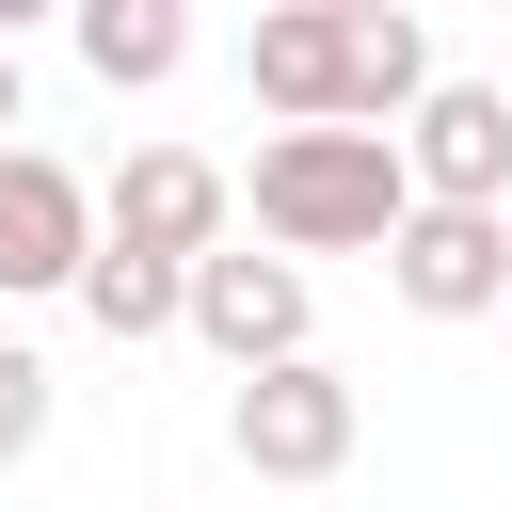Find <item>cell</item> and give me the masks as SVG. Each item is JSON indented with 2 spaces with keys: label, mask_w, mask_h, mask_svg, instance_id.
<instances>
[{
  "label": "cell",
  "mask_w": 512,
  "mask_h": 512,
  "mask_svg": "<svg viewBox=\"0 0 512 512\" xmlns=\"http://www.w3.org/2000/svg\"><path fill=\"white\" fill-rule=\"evenodd\" d=\"M224 224H240V176H224V160H192V144H128V160L96 176V240H112V256L208 272V256H224Z\"/></svg>",
  "instance_id": "cell-3"
},
{
  "label": "cell",
  "mask_w": 512,
  "mask_h": 512,
  "mask_svg": "<svg viewBox=\"0 0 512 512\" xmlns=\"http://www.w3.org/2000/svg\"><path fill=\"white\" fill-rule=\"evenodd\" d=\"M48 416H64L48 352H32V336H0V464H32V448H48Z\"/></svg>",
  "instance_id": "cell-11"
},
{
  "label": "cell",
  "mask_w": 512,
  "mask_h": 512,
  "mask_svg": "<svg viewBox=\"0 0 512 512\" xmlns=\"http://www.w3.org/2000/svg\"><path fill=\"white\" fill-rule=\"evenodd\" d=\"M384 288L416 320H512V208H416L384 240Z\"/></svg>",
  "instance_id": "cell-7"
},
{
  "label": "cell",
  "mask_w": 512,
  "mask_h": 512,
  "mask_svg": "<svg viewBox=\"0 0 512 512\" xmlns=\"http://www.w3.org/2000/svg\"><path fill=\"white\" fill-rule=\"evenodd\" d=\"M240 80H256L272 128H416V96L448 64H432L416 0H272L240 32Z\"/></svg>",
  "instance_id": "cell-1"
},
{
  "label": "cell",
  "mask_w": 512,
  "mask_h": 512,
  "mask_svg": "<svg viewBox=\"0 0 512 512\" xmlns=\"http://www.w3.org/2000/svg\"><path fill=\"white\" fill-rule=\"evenodd\" d=\"M224 448H240L256 480H352V448H368V400H352V368H336V352H304V368H256V384H224Z\"/></svg>",
  "instance_id": "cell-4"
},
{
  "label": "cell",
  "mask_w": 512,
  "mask_h": 512,
  "mask_svg": "<svg viewBox=\"0 0 512 512\" xmlns=\"http://www.w3.org/2000/svg\"><path fill=\"white\" fill-rule=\"evenodd\" d=\"M400 160H416V208H512V80H432Z\"/></svg>",
  "instance_id": "cell-8"
},
{
  "label": "cell",
  "mask_w": 512,
  "mask_h": 512,
  "mask_svg": "<svg viewBox=\"0 0 512 512\" xmlns=\"http://www.w3.org/2000/svg\"><path fill=\"white\" fill-rule=\"evenodd\" d=\"M80 272H96V176L0 144V304H80Z\"/></svg>",
  "instance_id": "cell-5"
},
{
  "label": "cell",
  "mask_w": 512,
  "mask_h": 512,
  "mask_svg": "<svg viewBox=\"0 0 512 512\" xmlns=\"http://www.w3.org/2000/svg\"><path fill=\"white\" fill-rule=\"evenodd\" d=\"M240 208L272 256H384L416 224V160H400V128H272Z\"/></svg>",
  "instance_id": "cell-2"
},
{
  "label": "cell",
  "mask_w": 512,
  "mask_h": 512,
  "mask_svg": "<svg viewBox=\"0 0 512 512\" xmlns=\"http://www.w3.org/2000/svg\"><path fill=\"white\" fill-rule=\"evenodd\" d=\"M192 336L224 352V384H256V368H304V352H320V288H304V256H272V240L240 256V240H224V256L192 272Z\"/></svg>",
  "instance_id": "cell-6"
},
{
  "label": "cell",
  "mask_w": 512,
  "mask_h": 512,
  "mask_svg": "<svg viewBox=\"0 0 512 512\" xmlns=\"http://www.w3.org/2000/svg\"><path fill=\"white\" fill-rule=\"evenodd\" d=\"M64 32H80V64H96L112 96H160V80L192 64V16H176V0H80Z\"/></svg>",
  "instance_id": "cell-9"
},
{
  "label": "cell",
  "mask_w": 512,
  "mask_h": 512,
  "mask_svg": "<svg viewBox=\"0 0 512 512\" xmlns=\"http://www.w3.org/2000/svg\"><path fill=\"white\" fill-rule=\"evenodd\" d=\"M80 320H96L112 352H144V336H192V272H160V256H112V240H96V272H80Z\"/></svg>",
  "instance_id": "cell-10"
},
{
  "label": "cell",
  "mask_w": 512,
  "mask_h": 512,
  "mask_svg": "<svg viewBox=\"0 0 512 512\" xmlns=\"http://www.w3.org/2000/svg\"><path fill=\"white\" fill-rule=\"evenodd\" d=\"M32 128V64H16V32H0V144Z\"/></svg>",
  "instance_id": "cell-12"
}]
</instances>
